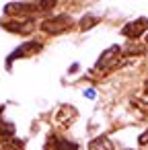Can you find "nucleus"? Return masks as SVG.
Segmentation results:
<instances>
[{"instance_id": "1", "label": "nucleus", "mask_w": 148, "mask_h": 150, "mask_svg": "<svg viewBox=\"0 0 148 150\" xmlns=\"http://www.w3.org/2000/svg\"><path fill=\"white\" fill-rule=\"evenodd\" d=\"M121 62H123V50H121L119 45H111L109 50H105V52L99 56V60H97V70L109 72V70L121 66Z\"/></svg>"}, {"instance_id": "2", "label": "nucleus", "mask_w": 148, "mask_h": 150, "mask_svg": "<svg viewBox=\"0 0 148 150\" xmlns=\"http://www.w3.org/2000/svg\"><path fill=\"white\" fill-rule=\"evenodd\" d=\"M72 25V19L68 15H58V17H52V19H45L41 23V29L45 33H52V35H60L64 31H68Z\"/></svg>"}, {"instance_id": "3", "label": "nucleus", "mask_w": 148, "mask_h": 150, "mask_svg": "<svg viewBox=\"0 0 148 150\" xmlns=\"http://www.w3.org/2000/svg\"><path fill=\"white\" fill-rule=\"evenodd\" d=\"M2 27L11 33H21V35H29L35 29V21L33 19H15V21H4Z\"/></svg>"}, {"instance_id": "4", "label": "nucleus", "mask_w": 148, "mask_h": 150, "mask_svg": "<svg viewBox=\"0 0 148 150\" xmlns=\"http://www.w3.org/2000/svg\"><path fill=\"white\" fill-rule=\"evenodd\" d=\"M146 29H148V19H136V21H132V23H127L123 29H121V35H125V37H130V39H138L140 35H144L146 33Z\"/></svg>"}, {"instance_id": "5", "label": "nucleus", "mask_w": 148, "mask_h": 150, "mask_svg": "<svg viewBox=\"0 0 148 150\" xmlns=\"http://www.w3.org/2000/svg\"><path fill=\"white\" fill-rule=\"evenodd\" d=\"M41 50V43L39 41H27V43H23L19 50H15L11 56H8V64L13 62V60H17V58H25V56H33V54H37Z\"/></svg>"}, {"instance_id": "6", "label": "nucleus", "mask_w": 148, "mask_h": 150, "mask_svg": "<svg viewBox=\"0 0 148 150\" xmlns=\"http://www.w3.org/2000/svg\"><path fill=\"white\" fill-rule=\"evenodd\" d=\"M37 6L35 4H25V2H13V4H6V8H4V13L6 15H13V17H25V15H29V13H33Z\"/></svg>"}, {"instance_id": "7", "label": "nucleus", "mask_w": 148, "mask_h": 150, "mask_svg": "<svg viewBox=\"0 0 148 150\" xmlns=\"http://www.w3.org/2000/svg\"><path fill=\"white\" fill-rule=\"evenodd\" d=\"M47 146H50V150H78L76 144H72L64 138H58V136H50Z\"/></svg>"}, {"instance_id": "8", "label": "nucleus", "mask_w": 148, "mask_h": 150, "mask_svg": "<svg viewBox=\"0 0 148 150\" xmlns=\"http://www.w3.org/2000/svg\"><path fill=\"white\" fill-rule=\"evenodd\" d=\"M89 150H115V148H113V142L107 136H97L89 142Z\"/></svg>"}, {"instance_id": "9", "label": "nucleus", "mask_w": 148, "mask_h": 150, "mask_svg": "<svg viewBox=\"0 0 148 150\" xmlns=\"http://www.w3.org/2000/svg\"><path fill=\"white\" fill-rule=\"evenodd\" d=\"M0 150H23V142L15 140L13 136L11 138H2L0 140Z\"/></svg>"}, {"instance_id": "10", "label": "nucleus", "mask_w": 148, "mask_h": 150, "mask_svg": "<svg viewBox=\"0 0 148 150\" xmlns=\"http://www.w3.org/2000/svg\"><path fill=\"white\" fill-rule=\"evenodd\" d=\"M97 23H99V19H97V17H91V15H86V17L80 21V29H82V31H89V29H91V27H95Z\"/></svg>"}, {"instance_id": "11", "label": "nucleus", "mask_w": 148, "mask_h": 150, "mask_svg": "<svg viewBox=\"0 0 148 150\" xmlns=\"http://www.w3.org/2000/svg\"><path fill=\"white\" fill-rule=\"evenodd\" d=\"M138 144H140V146H144V144H148V129H146L144 134H140V138H138Z\"/></svg>"}, {"instance_id": "12", "label": "nucleus", "mask_w": 148, "mask_h": 150, "mask_svg": "<svg viewBox=\"0 0 148 150\" xmlns=\"http://www.w3.org/2000/svg\"><path fill=\"white\" fill-rule=\"evenodd\" d=\"M144 88H146V93H148V80H146V84H144Z\"/></svg>"}, {"instance_id": "13", "label": "nucleus", "mask_w": 148, "mask_h": 150, "mask_svg": "<svg viewBox=\"0 0 148 150\" xmlns=\"http://www.w3.org/2000/svg\"><path fill=\"white\" fill-rule=\"evenodd\" d=\"M146 43H148V37H146Z\"/></svg>"}]
</instances>
